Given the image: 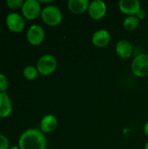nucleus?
<instances>
[{
	"label": "nucleus",
	"instance_id": "4468645a",
	"mask_svg": "<svg viewBox=\"0 0 148 149\" xmlns=\"http://www.w3.org/2000/svg\"><path fill=\"white\" fill-rule=\"evenodd\" d=\"M133 52V45L127 40H120L116 45V53L121 58H130Z\"/></svg>",
	"mask_w": 148,
	"mask_h": 149
},
{
	"label": "nucleus",
	"instance_id": "4be33fe9",
	"mask_svg": "<svg viewBox=\"0 0 148 149\" xmlns=\"http://www.w3.org/2000/svg\"><path fill=\"white\" fill-rule=\"evenodd\" d=\"M38 2H39V3H51V2H53V1H52V0H46V1H45V0H39Z\"/></svg>",
	"mask_w": 148,
	"mask_h": 149
},
{
	"label": "nucleus",
	"instance_id": "9b49d317",
	"mask_svg": "<svg viewBox=\"0 0 148 149\" xmlns=\"http://www.w3.org/2000/svg\"><path fill=\"white\" fill-rule=\"evenodd\" d=\"M111 40V34L106 30H99L92 35V42L97 47H104L109 44Z\"/></svg>",
	"mask_w": 148,
	"mask_h": 149
},
{
	"label": "nucleus",
	"instance_id": "9d476101",
	"mask_svg": "<svg viewBox=\"0 0 148 149\" xmlns=\"http://www.w3.org/2000/svg\"><path fill=\"white\" fill-rule=\"evenodd\" d=\"M13 106L10 96L0 92V118H7L12 113Z\"/></svg>",
	"mask_w": 148,
	"mask_h": 149
},
{
	"label": "nucleus",
	"instance_id": "39448f33",
	"mask_svg": "<svg viewBox=\"0 0 148 149\" xmlns=\"http://www.w3.org/2000/svg\"><path fill=\"white\" fill-rule=\"evenodd\" d=\"M41 12V5L38 0H26L22 6L23 16L28 20L37 18Z\"/></svg>",
	"mask_w": 148,
	"mask_h": 149
},
{
	"label": "nucleus",
	"instance_id": "423d86ee",
	"mask_svg": "<svg viewBox=\"0 0 148 149\" xmlns=\"http://www.w3.org/2000/svg\"><path fill=\"white\" fill-rule=\"evenodd\" d=\"M5 23L7 28L12 32H21L25 27V21L24 17L16 12L9 13L6 16Z\"/></svg>",
	"mask_w": 148,
	"mask_h": 149
},
{
	"label": "nucleus",
	"instance_id": "f257e3e1",
	"mask_svg": "<svg viewBox=\"0 0 148 149\" xmlns=\"http://www.w3.org/2000/svg\"><path fill=\"white\" fill-rule=\"evenodd\" d=\"M18 147L20 149H46L47 141L41 130L29 128L20 135Z\"/></svg>",
	"mask_w": 148,
	"mask_h": 149
},
{
	"label": "nucleus",
	"instance_id": "7ed1b4c3",
	"mask_svg": "<svg viewBox=\"0 0 148 149\" xmlns=\"http://www.w3.org/2000/svg\"><path fill=\"white\" fill-rule=\"evenodd\" d=\"M57 59L54 56L51 54L43 55L37 63V69L39 74L47 76L53 73L57 68Z\"/></svg>",
	"mask_w": 148,
	"mask_h": 149
},
{
	"label": "nucleus",
	"instance_id": "6e6552de",
	"mask_svg": "<svg viewBox=\"0 0 148 149\" xmlns=\"http://www.w3.org/2000/svg\"><path fill=\"white\" fill-rule=\"evenodd\" d=\"M88 13L95 20L101 19L106 14V4L101 0H94L89 4Z\"/></svg>",
	"mask_w": 148,
	"mask_h": 149
},
{
	"label": "nucleus",
	"instance_id": "a211bd4d",
	"mask_svg": "<svg viewBox=\"0 0 148 149\" xmlns=\"http://www.w3.org/2000/svg\"><path fill=\"white\" fill-rule=\"evenodd\" d=\"M8 86H9V81L7 77L4 74L0 73V92L5 93V91L8 89Z\"/></svg>",
	"mask_w": 148,
	"mask_h": 149
},
{
	"label": "nucleus",
	"instance_id": "aec40b11",
	"mask_svg": "<svg viewBox=\"0 0 148 149\" xmlns=\"http://www.w3.org/2000/svg\"><path fill=\"white\" fill-rule=\"evenodd\" d=\"M139 19L140 18V19H142V18H144L145 17H146V11L144 10H142V9H140V10L139 11V13L137 14V16H136Z\"/></svg>",
	"mask_w": 148,
	"mask_h": 149
},
{
	"label": "nucleus",
	"instance_id": "0eeeda50",
	"mask_svg": "<svg viewBox=\"0 0 148 149\" xmlns=\"http://www.w3.org/2000/svg\"><path fill=\"white\" fill-rule=\"evenodd\" d=\"M44 29L38 24H32L27 30L26 39L32 45H38L43 43L44 40Z\"/></svg>",
	"mask_w": 148,
	"mask_h": 149
},
{
	"label": "nucleus",
	"instance_id": "1a4fd4ad",
	"mask_svg": "<svg viewBox=\"0 0 148 149\" xmlns=\"http://www.w3.org/2000/svg\"><path fill=\"white\" fill-rule=\"evenodd\" d=\"M120 10L127 16H137L140 10V3L138 0H121L119 3Z\"/></svg>",
	"mask_w": 148,
	"mask_h": 149
},
{
	"label": "nucleus",
	"instance_id": "5701e85b",
	"mask_svg": "<svg viewBox=\"0 0 148 149\" xmlns=\"http://www.w3.org/2000/svg\"><path fill=\"white\" fill-rule=\"evenodd\" d=\"M10 149H20V148L18 146H12L10 148Z\"/></svg>",
	"mask_w": 148,
	"mask_h": 149
},
{
	"label": "nucleus",
	"instance_id": "412c9836",
	"mask_svg": "<svg viewBox=\"0 0 148 149\" xmlns=\"http://www.w3.org/2000/svg\"><path fill=\"white\" fill-rule=\"evenodd\" d=\"M144 133H145V134L148 137V121L145 124V126H144Z\"/></svg>",
	"mask_w": 148,
	"mask_h": 149
},
{
	"label": "nucleus",
	"instance_id": "2eb2a0df",
	"mask_svg": "<svg viewBox=\"0 0 148 149\" xmlns=\"http://www.w3.org/2000/svg\"><path fill=\"white\" fill-rule=\"evenodd\" d=\"M140 24V19L136 16H128L124 19L123 26L126 31H134Z\"/></svg>",
	"mask_w": 148,
	"mask_h": 149
},
{
	"label": "nucleus",
	"instance_id": "dca6fc26",
	"mask_svg": "<svg viewBox=\"0 0 148 149\" xmlns=\"http://www.w3.org/2000/svg\"><path fill=\"white\" fill-rule=\"evenodd\" d=\"M38 71L37 69V67L33 66V65H28L26 66L24 71H23V75L24 77L28 79V80H34L38 77Z\"/></svg>",
	"mask_w": 148,
	"mask_h": 149
},
{
	"label": "nucleus",
	"instance_id": "f8f14e48",
	"mask_svg": "<svg viewBox=\"0 0 148 149\" xmlns=\"http://www.w3.org/2000/svg\"><path fill=\"white\" fill-rule=\"evenodd\" d=\"M58 127V120L52 114L44 116L40 121V128L43 133H51Z\"/></svg>",
	"mask_w": 148,
	"mask_h": 149
},
{
	"label": "nucleus",
	"instance_id": "f3484780",
	"mask_svg": "<svg viewBox=\"0 0 148 149\" xmlns=\"http://www.w3.org/2000/svg\"><path fill=\"white\" fill-rule=\"evenodd\" d=\"M24 3V2L23 0H7L6 1L7 6L11 10H17L19 8H22Z\"/></svg>",
	"mask_w": 148,
	"mask_h": 149
},
{
	"label": "nucleus",
	"instance_id": "f03ea898",
	"mask_svg": "<svg viewBox=\"0 0 148 149\" xmlns=\"http://www.w3.org/2000/svg\"><path fill=\"white\" fill-rule=\"evenodd\" d=\"M41 17L47 25L57 26L61 23L63 15L61 10L57 6L48 5L43 9L41 12Z\"/></svg>",
	"mask_w": 148,
	"mask_h": 149
},
{
	"label": "nucleus",
	"instance_id": "6ab92c4d",
	"mask_svg": "<svg viewBox=\"0 0 148 149\" xmlns=\"http://www.w3.org/2000/svg\"><path fill=\"white\" fill-rule=\"evenodd\" d=\"M9 140L6 136L0 134V149H10Z\"/></svg>",
	"mask_w": 148,
	"mask_h": 149
},
{
	"label": "nucleus",
	"instance_id": "b1692460",
	"mask_svg": "<svg viewBox=\"0 0 148 149\" xmlns=\"http://www.w3.org/2000/svg\"><path fill=\"white\" fill-rule=\"evenodd\" d=\"M145 149H148V141L146 143V145H145Z\"/></svg>",
	"mask_w": 148,
	"mask_h": 149
},
{
	"label": "nucleus",
	"instance_id": "ddd939ff",
	"mask_svg": "<svg viewBox=\"0 0 148 149\" xmlns=\"http://www.w3.org/2000/svg\"><path fill=\"white\" fill-rule=\"evenodd\" d=\"M89 1L88 0H69L68 1V9L73 14L80 15L83 14L89 8Z\"/></svg>",
	"mask_w": 148,
	"mask_h": 149
},
{
	"label": "nucleus",
	"instance_id": "20e7f679",
	"mask_svg": "<svg viewBox=\"0 0 148 149\" xmlns=\"http://www.w3.org/2000/svg\"><path fill=\"white\" fill-rule=\"evenodd\" d=\"M132 72L137 77H145L148 75V54L141 53L137 55L133 60Z\"/></svg>",
	"mask_w": 148,
	"mask_h": 149
}]
</instances>
